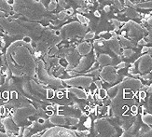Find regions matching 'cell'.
<instances>
[{
	"mask_svg": "<svg viewBox=\"0 0 152 137\" xmlns=\"http://www.w3.org/2000/svg\"><path fill=\"white\" fill-rule=\"evenodd\" d=\"M95 84H96V86H97L98 89H100L101 90V88H102V84H101V81L100 80H97V81H95Z\"/></svg>",
	"mask_w": 152,
	"mask_h": 137,
	"instance_id": "obj_29",
	"label": "cell"
},
{
	"mask_svg": "<svg viewBox=\"0 0 152 137\" xmlns=\"http://www.w3.org/2000/svg\"><path fill=\"white\" fill-rule=\"evenodd\" d=\"M66 84L73 85V86H79L83 88L90 87L92 83V77H77L72 79H68L65 81Z\"/></svg>",
	"mask_w": 152,
	"mask_h": 137,
	"instance_id": "obj_5",
	"label": "cell"
},
{
	"mask_svg": "<svg viewBox=\"0 0 152 137\" xmlns=\"http://www.w3.org/2000/svg\"><path fill=\"white\" fill-rule=\"evenodd\" d=\"M94 32H92V31H91V32H88L86 35H85V39H92L94 38Z\"/></svg>",
	"mask_w": 152,
	"mask_h": 137,
	"instance_id": "obj_20",
	"label": "cell"
},
{
	"mask_svg": "<svg viewBox=\"0 0 152 137\" xmlns=\"http://www.w3.org/2000/svg\"><path fill=\"white\" fill-rule=\"evenodd\" d=\"M106 91H104V90L100 91V96H101V97H106Z\"/></svg>",
	"mask_w": 152,
	"mask_h": 137,
	"instance_id": "obj_30",
	"label": "cell"
},
{
	"mask_svg": "<svg viewBox=\"0 0 152 137\" xmlns=\"http://www.w3.org/2000/svg\"><path fill=\"white\" fill-rule=\"evenodd\" d=\"M77 18L79 19V21H80L81 24H88V23H89V20L87 19V18H85L84 16H82V15H81V14H79V13L77 14Z\"/></svg>",
	"mask_w": 152,
	"mask_h": 137,
	"instance_id": "obj_17",
	"label": "cell"
},
{
	"mask_svg": "<svg viewBox=\"0 0 152 137\" xmlns=\"http://www.w3.org/2000/svg\"><path fill=\"white\" fill-rule=\"evenodd\" d=\"M91 50V46L87 42H83L79 45L77 47V51L81 55H86L88 53H90V51Z\"/></svg>",
	"mask_w": 152,
	"mask_h": 137,
	"instance_id": "obj_7",
	"label": "cell"
},
{
	"mask_svg": "<svg viewBox=\"0 0 152 137\" xmlns=\"http://www.w3.org/2000/svg\"><path fill=\"white\" fill-rule=\"evenodd\" d=\"M147 24L149 25H152V17H150L149 19L147 20Z\"/></svg>",
	"mask_w": 152,
	"mask_h": 137,
	"instance_id": "obj_32",
	"label": "cell"
},
{
	"mask_svg": "<svg viewBox=\"0 0 152 137\" xmlns=\"http://www.w3.org/2000/svg\"><path fill=\"white\" fill-rule=\"evenodd\" d=\"M125 66H126V64L122 62H120V64L118 65V69H122V68H124Z\"/></svg>",
	"mask_w": 152,
	"mask_h": 137,
	"instance_id": "obj_27",
	"label": "cell"
},
{
	"mask_svg": "<svg viewBox=\"0 0 152 137\" xmlns=\"http://www.w3.org/2000/svg\"><path fill=\"white\" fill-rule=\"evenodd\" d=\"M113 3H114V6H115V8H116V9H120V10H121L122 9H123V7H122L120 0H113Z\"/></svg>",
	"mask_w": 152,
	"mask_h": 137,
	"instance_id": "obj_19",
	"label": "cell"
},
{
	"mask_svg": "<svg viewBox=\"0 0 152 137\" xmlns=\"http://www.w3.org/2000/svg\"><path fill=\"white\" fill-rule=\"evenodd\" d=\"M123 29L127 30L128 36L132 39H135L138 38V36H143L144 33L146 32V29H144L143 27H141L139 24H137L135 21H132L126 24Z\"/></svg>",
	"mask_w": 152,
	"mask_h": 137,
	"instance_id": "obj_2",
	"label": "cell"
},
{
	"mask_svg": "<svg viewBox=\"0 0 152 137\" xmlns=\"http://www.w3.org/2000/svg\"><path fill=\"white\" fill-rule=\"evenodd\" d=\"M147 44V41H146L144 38H142V39H140L139 41H138V45L139 46H146Z\"/></svg>",
	"mask_w": 152,
	"mask_h": 137,
	"instance_id": "obj_26",
	"label": "cell"
},
{
	"mask_svg": "<svg viewBox=\"0 0 152 137\" xmlns=\"http://www.w3.org/2000/svg\"><path fill=\"white\" fill-rule=\"evenodd\" d=\"M94 15L96 16V17H100L101 15H100V13L98 12V11H95V13H94Z\"/></svg>",
	"mask_w": 152,
	"mask_h": 137,
	"instance_id": "obj_34",
	"label": "cell"
},
{
	"mask_svg": "<svg viewBox=\"0 0 152 137\" xmlns=\"http://www.w3.org/2000/svg\"><path fill=\"white\" fill-rule=\"evenodd\" d=\"M65 30L67 32V35L69 36H75V35L83 36L87 30V27L79 23H72L68 25H66Z\"/></svg>",
	"mask_w": 152,
	"mask_h": 137,
	"instance_id": "obj_3",
	"label": "cell"
},
{
	"mask_svg": "<svg viewBox=\"0 0 152 137\" xmlns=\"http://www.w3.org/2000/svg\"><path fill=\"white\" fill-rule=\"evenodd\" d=\"M100 75H101V77L104 80H106L108 83H114L118 79V76L117 75L116 71L112 66L106 65V67H104Z\"/></svg>",
	"mask_w": 152,
	"mask_h": 137,
	"instance_id": "obj_4",
	"label": "cell"
},
{
	"mask_svg": "<svg viewBox=\"0 0 152 137\" xmlns=\"http://www.w3.org/2000/svg\"><path fill=\"white\" fill-rule=\"evenodd\" d=\"M135 2L137 4V3H140V0H135Z\"/></svg>",
	"mask_w": 152,
	"mask_h": 137,
	"instance_id": "obj_35",
	"label": "cell"
},
{
	"mask_svg": "<svg viewBox=\"0 0 152 137\" xmlns=\"http://www.w3.org/2000/svg\"><path fill=\"white\" fill-rule=\"evenodd\" d=\"M142 120L145 124L152 126V115L150 114H146L142 117Z\"/></svg>",
	"mask_w": 152,
	"mask_h": 137,
	"instance_id": "obj_14",
	"label": "cell"
},
{
	"mask_svg": "<svg viewBox=\"0 0 152 137\" xmlns=\"http://www.w3.org/2000/svg\"><path fill=\"white\" fill-rule=\"evenodd\" d=\"M124 3L126 6H129V7H131V8H135V5L133 4L132 1H130V0H124Z\"/></svg>",
	"mask_w": 152,
	"mask_h": 137,
	"instance_id": "obj_23",
	"label": "cell"
},
{
	"mask_svg": "<svg viewBox=\"0 0 152 137\" xmlns=\"http://www.w3.org/2000/svg\"><path fill=\"white\" fill-rule=\"evenodd\" d=\"M133 54H135V51H133L132 50H125L123 51V56L126 58H130Z\"/></svg>",
	"mask_w": 152,
	"mask_h": 137,
	"instance_id": "obj_18",
	"label": "cell"
},
{
	"mask_svg": "<svg viewBox=\"0 0 152 137\" xmlns=\"http://www.w3.org/2000/svg\"><path fill=\"white\" fill-rule=\"evenodd\" d=\"M120 40H121V43L123 47H133V44L130 41V40L124 38L123 36H120Z\"/></svg>",
	"mask_w": 152,
	"mask_h": 137,
	"instance_id": "obj_16",
	"label": "cell"
},
{
	"mask_svg": "<svg viewBox=\"0 0 152 137\" xmlns=\"http://www.w3.org/2000/svg\"><path fill=\"white\" fill-rule=\"evenodd\" d=\"M111 21H112V24L115 26V28H116V30H118V29L120 28V25L121 24V23L118 20H111Z\"/></svg>",
	"mask_w": 152,
	"mask_h": 137,
	"instance_id": "obj_21",
	"label": "cell"
},
{
	"mask_svg": "<svg viewBox=\"0 0 152 137\" xmlns=\"http://www.w3.org/2000/svg\"><path fill=\"white\" fill-rule=\"evenodd\" d=\"M146 1H147V0H146Z\"/></svg>",
	"mask_w": 152,
	"mask_h": 137,
	"instance_id": "obj_36",
	"label": "cell"
},
{
	"mask_svg": "<svg viewBox=\"0 0 152 137\" xmlns=\"http://www.w3.org/2000/svg\"><path fill=\"white\" fill-rule=\"evenodd\" d=\"M148 33H149V36H152V25H151V27L149 28V30H148Z\"/></svg>",
	"mask_w": 152,
	"mask_h": 137,
	"instance_id": "obj_33",
	"label": "cell"
},
{
	"mask_svg": "<svg viewBox=\"0 0 152 137\" xmlns=\"http://www.w3.org/2000/svg\"><path fill=\"white\" fill-rule=\"evenodd\" d=\"M94 130L101 135H109L114 136L117 134L116 130L113 128L106 120H98L95 121Z\"/></svg>",
	"mask_w": 152,
	"mask_h": 137,
	"instance_id": "obj_1",
	"label": "cell"
},
{
	"mask_svg": "<svg viewBox=\"0 0 152 137\" xmlns=\"http://www.w3.org/2000/svg\"><path fill=\"white\" fill-rule=\"evenodd\" d=\"M89 66V59L87 57H83L81 58V60L79 61V64H77V67L76 68L77 72H80L83 71Z\"/></svg>",
	"mask_w": 152,
	"mask_h": 137,
	"instance_id": "obj_10",
	"label": "cell"
},
{
	"mask_svg": "<svg viewBox=\"0 0 152 137\" xmlns=\"http://www.w3.org/2000/svg\"><path fill=\"white\" fill-rule=\"evenodd\" d=\"M150 77H151V74H150V73H147L146 75H143V76H142V79H143L144 80H149Z\"/></svg>",
	"mask_w": 152,
	"mask_h": 137,
	"instance_id": "obj_25",
	"label": "cell"
},
{
	"mask_svg": "<svg viewBox=\"0 0 152 137\" xmlns=\"http://www.w3.org/2000/svg\"><path fill=\"white\" fill-rule=\"evenodd\" d=\"M98 62L101 65H108L112 62V58L109 55L106 54H101L98 58Z\"/></svg>",
	"mask_w": 152,
	"mask_h": 137,
	"instance_id": "obj_9",
	"label": "cell"
},
{
	"mask_svg": "<svg viewBox=\"0 0 152 137\" xmlns=\"http://www.w3.org/2000/svg\"><path fill=\"white\" fill-rule=\"evenodd\" d=\"M108 47H109V49L111 50H113L116 54H118L120 46V43H118L116 38H113L112 39L108 40Z\"/></svg>",
	"mask_w": 152,
	"mask_h": 137,
	"instance_id": "obj_8",
	"label": "cell"
},
{
	"mask_svg": "<svg viewBox=\"0 0 152 137\" xmlns=\"http://www.w3.org/2000/svg\"><path fill=\"white\" fill-rule=\"evenodd\" d=\"M69 120H70V123H71L73 126L74 125H76V124H77V123H79V118H69Z\"/></svg>",
	"mask_w": 152,
	"mask_h": 137,
	"instance_id": "obj_22",
	"label": "cell"
},
{
	"mask_svg": "<svg viewBox=\"0 0 152 137\" xmlns=\"http://www.w3.org/2000/svg\"><path fill=\"white\" fill-rule=\"evenodd\" d=\"M147 41L149 42V43H152V38H151V36H147Z\"/></svg>",
	"mask_w": 152,
	"mask_h": 137,
	"instance_id": "obj_31",
	"label": "cell"
},
{
	"mask_svg": "<svg viewBox=\"0 0 152 137\" xmlns=\"http://www.w3.org/2000/svg\"><path fill=\"white\" fill-rule=\"evenodd\" d=\"M125 13H126V16L131 18V19H137V18H140V14L133 9H128L125 11Z\"/></svg>",
	"mask_w": 152,
	"mask_h": 137,
	"instance_id": "obj_12",
	"label": "cell"
},
{
	"mask_svg": "<svg viewBox=\"0 0 152 137\" xmlns=\"http://www.w3.org/2000/svg\"><path fill=\"white\" fill-rule=\"evenodd\" d=\"M55 8H56V3H55V0H51L49 9H50V10H53Z\"/></svg>",
	"mask_w": 152,
	"mask_h": 137,
	"instance_id": "obj_24",
	"label": "cell"
},
{
	"mask_svg": "<svg viewBox=\"0 0 152 137\" xmlns=\"http://www.w3.org/2000/svg\"><path fill=\"white\" fill-rule=\"evenodd\" d=\"M70 91H71L74 95H76L77 97L79 98V99H85L87 97L86 93H85L82 90H79V89H77V88H72L71 90H70Z\"/></svg>",
	"mask_w": 152,
	"mask_h": 137,
	"instance_id": "obj_11",
	"label": "cell"
},
{
	"mask_svg": "<svg viewBox=\"0 0 152 137\" xmlns=\"http://www.w3.org/2000/svg\"><path fill=\"white\" fill-rule=\"evenodd\" d=\"M138 70L141 73H145L152 69V58L150 55H144L138 60Z\"/></svg>",
	"mask_w": 152,
	"mask_h": 137,
	"instance_id": "obj_6",
	"label": "cell"
},
{
	"mask_svg": "<svg viewBox=\"0 0 152 137\" xmlns=\"http://www.w3.org/2000/svg\"><path fill=\"white\" fill-rule=\"evenodd\" d=\"M135 8L143 9H152V0L151 1H146L143 3H137V4H135Z\"/></svg>",
	"mask_w": 152,
	"mask_h": 137,
	"instance_id": "obj_13",
	"label": "cell"
},
{
	"mask_svg": "<svg viewBox=\"0 0 152 137\" xmlns=\"http://www.w3.org/2000/svg\"><path fill=\"white\" fill-rule=\"evenodd\" d=\"M104 10H105V12L108 13L110 11V6H108V5L105 6V7H104Z\"/></svg>",
	"mask_w": 152,
	"mask_h": 137,
	"instance_id": "obj_28",
	"label": "cell"
},
{
	"mask_svg": "<svg viewBox=\"0 0 152 137\" xmlns=\"http://www.w3.org/2000/svg\"><path fill=\"white\" fill-rule=\"evenodd\" d=\"M51 121H52L53 123H58V124H65V118H64V117H60V116L52 118Z\"/></svg>",
	"mask_w": 152,
	"mask_h": 137,
	"instance_id": "obj_15",
	"label": "cell"
}]
</instances>
